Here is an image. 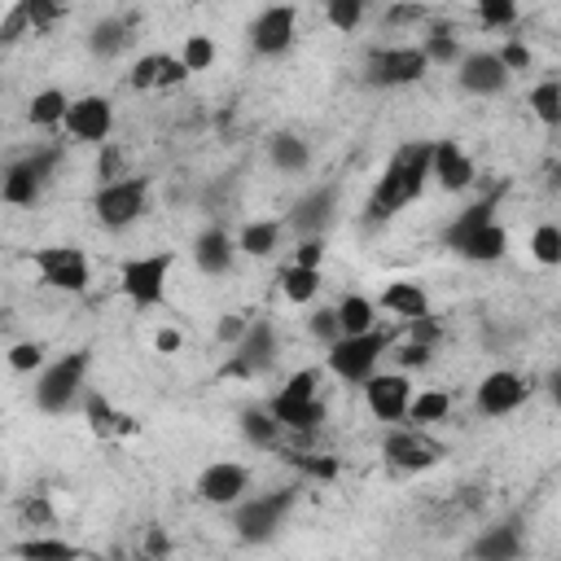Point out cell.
Here are the masks:
<instances>
[{"mask_svg": "<svg viewBox=\"0 0 561 561\" xmlns=\"http://www.w3.org/2000/svg\"><path fill=\"white\" fill-rule=\"evenodd\" d=\"M88 421H92V430L96 434H114V430H131V421L127 416H118L101 394H88Z\"/></svg>", "mask_w": 561, "mask_h": 561, "instance_id": "60d3db41", "label": "cell"}, {"mask_svg": "<svg viewBox=\"0 0 561 561\" xmlns=\"http://www.w3.org/2000/svg\"><path fill=\"white\" fill-rule=\"evenodd\" d=\"M522 552H526V535H522L517 517L486 526V530L473 539V548H469L473 561H522Z\"/></svg>", "mask_w": 561, "mask_h": 561, "instance_id": "ffe728a7", "label": "cell"}, {"mask_svg": "<svg viewBox=\"0 0 561 561\" xmlns=\"http://www.w3.org/2000/svg\"><path fill=\"white\" fill-rule=\"evenodd\" d=\"M188 79V70L180 66V57H162L158 61V88H171V83H184Z\"/></svg>", "mask_w": 561, "mask_h": 561, "instance_id": "db71d44e", "label": "cell"}, {"mask_svg": "<svg viewBox=\"0 0 561 561\" xmlns=\"http://www.w3.org/2000/svg\"><path fill=\"white\" fill-rule=\"evenodd\" d=\"M131 31V18H101L92 31H88V48L96 53V57H118L123 48H127V35Z\"/></svg>", "mask_w": 561, "mask_h": 561, "instance_id": "83f0119b", "label": "cell"}, {"mask_svg": "<svg viewBox=\"0 0 561 561\" xmlns=\"http://www.w3.org/2000/svg\"><path fill=\"white\" fill-rule=\"evenodd\" d=\"M57 149H35L31 158H18L13 167L0 171V202L9 206H31L39 197V188L48 184L53 167H57Z\"/></svg>", "mask_w": 561, "mask_h": 561, "instance_id": "9c48e42d", "label": "cell"}, {"mask_svg": "<svg viewBox=\"0 0 561 561\" xmlns=\"http://www.w3.org/2000/svg\"><path fill=\"white\" fill-rule=\"evenodd\" d=\"M294 465H298L302 473H311V478H333V473H337L333 460H307V456H294Z\"/></svg>", "mask_w": 561, "mask_h": 561, "instance_id": "11a10c76", "label": "cell"}, {"mask_svg": "<svg viewBox=\"0 0 561 561\" xmlns=\"http://www.w3.org/2000/svg\"><path fill=\"white\" fill-rule=\"evenodd\" d=\"M75 140H88V145H110V131H114V105L110 96H75L70 110H66V123H61Z\"/></svg>", "mask_w": 561, "mask_h": 561, "instance_id": "4fadbf2b", "label": "cell"}, {"mask_svg": "<svg viewBox=\"0 0 561 561\" xmlns=\"http://www.w3.org/2000/svg\"><path fill=\"white\" fill-rule=\"evenodd\" d=\"M31 31V22H26V9H22V0L0 18V44H13L18 35H26Z\"/></svg>", "mask_w": 561, "mask_h": 561, "instance_id": "bcb514c9", "label": "cell"}, {"mask_svg": "<svg viewBox=\"0 0 561 561\" xmlns=\"http://www.w3.org/2000/svg\"><path fill=\"white\" fill-rule=\"evenodd\" d=\"M66 110H70V96L61 88H44L31 96L26 118H31V127H57V123H66Z\"/></svg>", "mask_w": 561, "mask_h": 561, "instance_id": "f546056e", "label": "cell"}, {"mask_svg": "<svg viewBox=\"0 0 561 561\" xmlns=\"http://www.w3.org/2000/svg\"><path fill=\"white\" fill-rule=\"evenodd\" d=\"M276 280H280V294H285L289 302H298V307H302V302H311V298L320 294V272H316V267H298V263H285Z\"/></svg>", "mask_w": 561, "mask_h": 561, "instance_id": "4dcf8cb0", "label": "cell"}, {"mask_svg": "<svg viewBox=\"0 0 561 561\" xmlns=\"http://www.w3.org/2000/svg\"><path fill=\"white\" fill-rule=\"evenodd\" d=\"M530 254L539 259V263H561V228L557 224H539L535 232H530Z\"/></svg>", "mask_w": 561, "mask_h": 561, "instance_id": "74e56055", "label": "cell"}, {"mask_svg": "<svg viewBox=\"0 0 561 561\" xmlns=\"http://www.w3.org/2000/svg\"><path fill=\"white\" fill-rule=\"evenodd\" d=\"M438 333H443V329H438V320H434V316L408 320V342H421V346H430V351H434V346H438Z\"/></svg>", "mask_w": 561, "mask_h": 561, "instance_id": "c3c4849f", "label": "cell"}, {"mask_svg": "<svg viewBox=\"0 0 561 561\" xmlns=\"http://www.w3.org/2000/svg\"><path fill=\"white\" fill-rule=\"evenodd\" d=\"M167 276H171V254H140L127 259L118 272V289L136 307H158L167 298Z\"/></svg>", "mask_w": 561, "mask_h": 561, "instance_id": "30bf717a", "label": "cell"}, {"mask_svg": "<svg viewBox=\"0 0 561 561\" xmlns=\"http://www.w3.org/2000/svg\"><path fill=\"white\" fill-rule=\"evenodd\" d=\"M478 22L482 26H513L517 22V4L513 0H482L478 4Z\"/></svg>", "mask_w": 561, "mask_h": 561, "instance_id": "b9f144b4", "label": "cell"}, {"mask_svg": "<svg viewBox=\"0 0 561 561\" xmlns=\"http://www.w3.org/2000/svg\"><path fill=\"white\" fill-rule=\"evenodd\" d=\"M39 280L48 289H61V294H83L88 280H92V267H88V254L79 245H39L31 254Z\"/></svg>", "mask_w": 561, "mask_h": 561, "instance_id": "ba28073f", "label": "cell"}, {"mask_svg": "<svg viewBox=\"0 0 561 561\" xmlns=\"http://www.w3.org/2000/svg\"><path fill=\"white\" fill-rule=\"evenodd\" d=\"M473 158L456 145V140H434V153H430V180L447 193H460L473 184Z\"/></svg>", "mask_w": 561, "mask_h": 561, "instance_id": "d6986e66", "label": "cell"}, {"mask_svg": "<svg viewBox=\"0 0 561 561\" xmlns=\"http://www.w3.org/2000/svg\"><path fill=\"white\" fill-rule=\"evenodd\" d=\"M272 359H276V329H272L267 316H254V320L245 324L241 342L232 346V359L224 364V377H241V381H245V377L272 368Z\"/></svg>", "mask_w": 561, "mask_h": 561, "instance_id": "8fae6325", "label": "cell"}, {"mask_svg": "<svg viewBox=\"0 0 561 561\" xmlns=\"http://www.w3.org/2000/svg\"><path fill=\"white\" fill-rule=\"evenodd\" d=\"M495 57H500V66H504L508 75H513V70H530V48H526L522 39H513V44H504V48H500Z\"/></svg>", "mask_w": 561, "mask_h": 561, "instance_id": "f907efd6", "label": "cell"}, {"mask_svg": "<svg viewBox=\"0 0 561 561\" xmlns=\"http://www.w3.org/2000/svg\"><path fill=\"white\" fill-rule=\"evenodd\" d=\"M13 557H22V561H79V548L66 543V539L35 535V539H22V543L13 548Z\"/></svg>", "mask_w": 561, "mask_h": 561, "instance_id": "d6a6232c", "label": "cell"}, {"mask_svg": "<svg viewBox=\"0 0 561 561\" xmlns=\"http://www.w3.org/2000/svg\"><path fill=\"white\" fill-rule=\"evenodd\" d=\"M508 70L500 66V57L491 53V48H482V53H465L460 61H456V83L469 92V96H500L504 88H508Z\"/></svg>", "mask_w": 561, "mask_h": 561, "instance_id": "e0dca14e", "label": "cell"}, {"mask_svg": "<svg viewBox=\"0 0 561 561\" xmlns=\"http://www.w3.org/2000/svg\"><path fill=\"white\" fill-rule=\"evenodd\" d=\"M153 342H158V351H162V355H175V351L184 346L180 329H158V337H153Z\"/></svg>", "mask_w": 561, "mask_h": 561, "instance_id": "9f6ffc18", "label": "cell"}, {"mask_svg": "<svg viewBox=\"0 0 561 561\" xmlns=\"http://www.w3.org/2000/svg\"><path fill=\"white\" fill-rule=\"evenodd\" d=\"M324 18H329L333 31H346L351 35L364 22V0H329L324 4Z\"/></svg>", "mask_w": 561, "mask_h": 561, "instance_id": "ab89813d", "label": "cell"}, {"mask_svg": "<svg viewBox=\"0 0 561 561\" xmlns=\"http://www.w3.org/2000/svg\"><path fill=\"white\" fill-rule=\"evenodd\" d=\"M232 254H237V241L215 224L206 232H197V241H193V263L202 276H224L232 267Z\"/></svg>", "mask_w": 561, "mask_h": 561, "instance_id": "7402d4cb", "label": "cell"}, {"mask_svg": "<svg viewBox=\"0 0 561 561\" xmlns=\"http://www.w3.org/2000/svg\"><path fill=\"white\" fill-rule=\"evenodd\" d=\"M416 48H421V57H425L430 66H456V61L465 57V53H460V39H456L451 31H430Z\"/></svg>", "mask_w": 561, "mask_h": 561, "instance_id": "d590c367", "label": "cell"}, {"mask_svg": "<svg viewBox=\"0 0 561 561\" xmlns=\"http://www.w3.org/2000/svg\"><path fill=\"white\" fill-rule=\"evenodd\" d=\"M215 61V39L210 35H188L184 48H180V66L193 75V70H210Z\"/></svg>", "mask_w": 561, "mask_h": 561, "instance_id": "8d00e7d4", "label": "cell"}, {"mask_svg": "<svg viewBox=\"0 0 561 561\" xmlns=\"http://www.w3.org/2000/svg\"><path fill=\"white\" fill-rule=\"evenodd\" d=\"M526 394H530V386H526L522 373L495 368V373H486V377L478 381L473 403H478L482 416H508V412H517V408L526 403Z\"/></svg>", "mask_w": 561, "mask_h": 561, "instance_id": "2e32d148", "label": "cell"}, {"mask_svg": "<svg viewBox=\"0 0 561 561\" xmlns=\"http://www.w3.org/2000/svg\"><path fill=\"white\" fill-rule=\"evenodd\" d=\"M250 491V469L237 460H215L197 473V495L206 504H241Z\"/></svg>", "mask_w": 561, "mask_h": 561, "instance_id": "ac0fdd59", "label": "cell"}, {"mask_svg": "<svg viewBox=\"0 0 561 561\" xmlns=\"http://www.w3.org/2000/svg\"><path fill=\"white\" fill-rule=\"evenodd\" d=\"M241 434H245V443H254V447H276V443H280V425L272 421L267 408H245V412H241Z\"/></svg>", "mask_w": 561, "mask_h": 561, "instance_id": "e575fe53", "label": "cell"}, {"mask_svg": "<svg viewBox=\"0 0 561 561\" xmlns=\"http://www.w3.org/2000/svg\"><path fill=\"white\" fill-rule=\"evenodd\" d=\"M96 175H101V184H114V180H123V153H118L114 145H101V158H96Z\"/></svg>", "mask_w": 561, "mask_h": 561, "instance_id": "7dc6e473", "label": "cell"}, {"mask_svg": "<svg viewBox=\"0 0 561 561\" xmlns=\"http://www.w3.org/2000/svg\"><path fill=\"white\" fill-rule=\"evenodd\" d=\"M280 228H285L280 219H250L237 232V250H245L250 259H267L280 245Z\"/></svg>", "mask_w": 561, "mask_h": 561, "instance_id": "484cf974", "label": "cell"}, {"mask_svg": "<svg viewBox=\"0 0 561 561\" xmlns=\"http://www.w3.org/2000/svg\"><path fill=\"white\" fill-rule=\"evenodd\" d=\"M294 500H298V495H294L289 486H280V491H263V495H245V500L237 504V513H232L237 539H245V543H267V539L285 526Z\"/></svg>", "mask_w": 561, "mask_h": 561, "instance_id": "277c9868", "label": "cell"}, {"mask_svg": "<svg viewBox=\"0 0 561 561\" xmlns=\"http://www.w3.org/2000/svg\"><path fill=\"white\" fill-rule=\"evenodd\" d=\"M337 219V184H316L311 193H302L289 215L285 228H294L298 237H324V228Z\"/></svg>", "mask_w": 561, "mask_h": 561, "instance_id": "5bb4252c", "label": "cell"}, {"mask_svg": "<svg viewBox=\"0 0 561 561\" xmlns=\"http://www.w3.org/2000/svg\"><path fill=\"white\" fill-rule=\"evenodd\" d=\"M96 224L101 228H127L149 210V180L145 175H123L114 184H101L92 197Z\"/></svg>", "mask_w": 561, "mask_h": 561, "instance_id": "8992f818", "label": "cell"}, {"mask_svg": "<svg viewBox=\"0 0 561 561\" xmlns=\"http://www.w3.org/2000/svg\"><path fill=\"white\" fill-rule=\"evenodd\" d=\"M320 373L316 368H298L276 394H272V403H267V412H272V421L280 425V430H294V434H316L320 430V421H324V403H320Z\"/></svg>", "mask_w": 561, "mask_h": 561, "instance_id": "7a4b0ae2", "label": "cell"}, {"mask_svg": "<svg viewBox=\"0 0 561 561\" xmlns=\"http://www.w3.org/2000/svg\"><path fill=\"white\" fill-rule=\"evenodd\" d=\"M381 456L399 469H430L438 460V447L421 434V430H390L381 438Z\"/></svg>", "mask_w": 561, "mask_h": 561, "instance_id": "44dd1931", "label": "cell"}, {"mask_svg": "<svg viewBox=\"0 0 561 561\" xmlns=\"http://www.w3.org/2000/svg\"><path fill=\"white\" fill-rule=\"evenodd\" d=\"M267 158H272V167H280L285 175H294V171H307L311 149H307L302 136H294V131H276V136L267 140Z\"/></svg>", "mask_w": 561, "mask_h": 561, "instance_id": "4316f807", "label": "cell"}, {"mask_svg": "<svg viewBox=\"0 0 561 561\" xmlns=\"http://www.w3.org/2000/svg\"><path fill=\"white\" fill-rule=\"evenodd\" d=\"M386 342H390V333H381V329H368L359 337H337L329 346V373L351 381V386H364L377 373V359H381Z\"/></svg>", "mask_w": 561, "mask_h": 561, "instance_id": "52a82bcc", "label": "cell"}, {"mask_svg": "<svg viewBox=\"0 0 561 561\" xmlns=\"http://www.w3.org/2000/svg\"><path fill=\"white\" fill-rule=\"evenodd\" d=\"M48 364V346L44 342H13L9 346V368L13 373H39Z\"/></svg>", "mask_w": 561, "mask_h": 561, "instance_id": "f35d334b", "label": "cell"}, {"mask_svg": "<svg viewBox=\"0 0 561 561\" xmlns=\"http://www.w3.org/2000/svg\"><path fill=\"white\" fill-rule=\"evenodd\" d=\"M294 263L320 272V263H324V237H298V245H294Z\"/></svg>", "mask_w": 561, "mask_h": 561, "instance_id": "f6af8a7d", "label": "cell"}, {"mask_svg": "<svg viewBox=\"0 0 561 561\" xmlns=\"http://www.w3.org/2000/svg\"><path fill=\"white\" fill-rule=\"evenodd\" d=\"M504 250H508L504 224H486V228H478V232L460 245V254L473 259V263H495V259H504Z\"/></svg>", "mask_w": 561, "mask_h": 561, "instance_id": "f1b7e54d", "label": "cell"}, {"mask_svg": "<svg viewBox=\"0 0 561 561\" xmlns=\"http://www.w3.org/2000/svg\"><path fill=\"white\" fill-rule=\"evenodd\" d=\"M486 224H495V202L491 197H482V202H473V206H465L447 228H443V245L447 250H456L460 254V245L478 232V228H486Z\"/></svg>", "mask_w": 561, "mask_h": 561, "instance_id": "603a6c76", "label": "cell"}, {"mask_svg": "<svg viewBox=\"0 0 561 561\" xmlns=\"http://www.w3.org/2000/svg\"><path fill=\"white\" fill-rule=\"evenodd\" d=\"M333 316H337L342 337H359V333L377 329V302L364 298V294H342L337 307H333Z\"/></svg>", "mask_w": 561, "mask_h": 561, "instance_id": "d4e9b609", "label": "cell"}, {"mask_svg": "<svg viewBox=\"0 0 561 561\" xmlns=\"http://www.w3.org/2000/svg\"><path fill=\"white\" fill-rule=\"evenodd\" d=\"M307 329H311V337H320L324 346H333V342L342 337V329H337V316H333V307H316V316L307 320Z\"/></svg>", "mask_w": 561, "mask_h": 561, "instance_id": "7bdbcfd3", "label": "cell"}, {"mask_svg": "<svg viewBox=\"0 0 561 561\" xmlns=\"http://www.w3.org/2000/svg\"><path fill=\"white\" fill-rule=\"evenodd\" d=\"M294 35H298V9H294V4H267V9L250 22V48H254L259 57H280V53H289Z\"/></svg>", "mask_w": 561, "mask_h": 561, "instance_id": "7c38bea8", "label": "cell"}, {"mask_svg": "<svg viewBox=\"0 0 561 561\" xmlns=\"http://www.w3.org/2000/svg\"><path fill=\"white\" fill-rule=\"evenodd\" d=\"M526 105L535 110V118H539L543 127H557V123H561V83H557V79L535 83L530 96H526Z\"/></svg>", "mask_w": 561, "mask_h": 561, "instance_id": "836d02e7", "label": "cell"}, {"mask_svg": "<svg viewBox=\"0 0 561 561\" xmlns=\"http://www.w3.org/2000/svg\"><path fill=\"white\" fill-rule=\"evenodd\" d=\"M430 153H434V140H408L394 149V158L386 162L381 180L373 184L368 202H364V224L377 228V224H390L412 197H421L425 180H430Z\"/></svg>", "mask_w": 561, "mask_h": 561, "instance_id": "6da1fadb", "label": "cell"}, {"mask_svg": "<svg viewBox=\"0 0 561 561\" xmlns=\"http://www.w3.org/2000/svg\"><path fill=\"white\" fill-rule=\"evenodd\" d=\"M88 364H92L88 351H66L53 364H44L35 373V408L39 412H70V403L83 394Z\"/></svg>", "mask_w": 561, "mask_h": 561, "instance_id": "3957f363", "label": "cell"}, {"mask_svg": "<svg viewBox=\"0 0 561 561\" xmlns=\"http://www.w3.org/2000/svg\"><path fill=\"white\" fill-rule=\"evenodd\" d=\"M425 70H430V61L421 57L416 44H377V48H368V57H364V79H368L373 88H408V83H416Z\"/></svg>", "mask_w": 561, "mask_h": 561, "instance_id": "5b68a950", "label": "cell"}, {"mask_svg": "<svg viewBox=\"0 0 561 561\" xmlns=\"http://www.w3.org/2000/svg\"><path fill=\"white\" fill-rule=\"evenodd\" d=\"M394 359H399V368H425V364L434 359V351L421 346V342H403V346L394 351Z\"/></svg>", "mask_w": 561, "mask_h": 561, "instance_id": "816d5d0a", "label": "cell"}, {"mask_svg": "<svg viewBox=\"0 0 561 561\" xmlns=\"http://www.w3.org/2000/svg\"><path fill=\"white\" fill-rule=\"evenodd\" d=\"M381 307H386L390 316L421 320V316H430V294H425L416 280H390V285L381 289Z\"/></svg>", "mask_w": 561, "mask_h": 561, "instance_id": "cb8c5ba5", "label": "cell"}, {"mask_svg": "<svg viewBox=\"0 0 561 561\" xmlns=\"http://www.w3.org/2000/svg\"><path fill=\"white\" fill-rule=\"evenodd\" d=\"M245 324H250V320H245L241 311H228V316L219 320V342L237 346V342H241V333H245Z\"/></svg>", "mask_w": 561, "mask_h": 561, "instance_id": "f5cc1de1", "label": "cell"}, {"mask_svg": "<svg viewBox=\"0 0 561 561\" xmlns=\"http://www.w3.org/2000/svg\"><path fill=\"white\" fill-rule=\"evenodd\" d=\"M447 412H451V394H447V390H421V394H412L403 421H412V430H421V425L443 421Z\"/></svg>", "mask_w": 561, "mask_h": 561, "instance_id": "1f68e13d", "label": "cell"}, {"mask_svg": "<svg viewBox=\"0 0 561 561\" xmlns=\"http://www.w3.org/2000/svg\"><path fill=\"white\" fill-rule=\"evenodd\" d=\"M158 61H162V53H149V57H140V61L131 66V88H136V92L158 88Z\"/></svg>", "mask_w": 561, "mask_h": 561, "instance_id": "ee69618b", "label": "cell"}, {"mask_svg": "<svg viewBox=\"0 0 561 561\" xmlns=\"http://www.w3.org/2000/svg\"><path fill=\"white\" fill-rule=\"evenodd\" d=\"M364 403L377 421H390L399 425L408 416V403H412V381L408 373H373L364 381Z\"/></svg>", "mask_w": 561, "mask_h": 561, "instance_id": "9a60e30c", "label": "cell"}, {"mask_svg": "<svg viewBox=\"0 0 561 561\" xmlns=\"http://www.w3.org/2000/svg\"><path fill=\"white\" fill-rule=\"evenodd\" d=\"M22 9H26V22H31V31H44L61 9L53 4V0H22Z\"/></svg>", "mask_w": 561, "mask_h": 561, "instance_id": "681fc988", "label": "cell"}]
</instances>
